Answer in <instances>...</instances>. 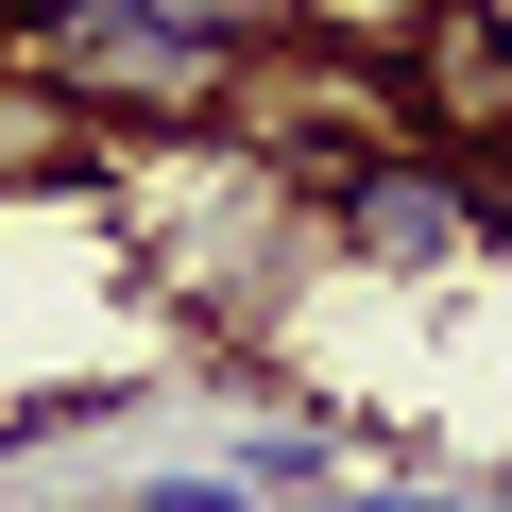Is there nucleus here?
I'll list each match as a JSON object with an SVG mask.
<instances>
[{
  "instance_id": "obj_1",
  "label": "nucleus",
  "mask_w": 512,
  "mask_h": 512,
  "mask_svg": "<svg viewBox=\"0 0 512 512\" xmlns=\"http://www.w3.org/2000/svg\"><path fill=\"white\" fill-rule=\"evenodd\" d=\"M69 120H222L239 86H256V35L239 18H205V0H86V18L52 35V52H18Z\"/></svg>"
},
{
  "instance_id": "obj_4",
  "label": "nucleus",
  "mask_w": 512,
  "mask_h": 512,
  "mask_svg": "<svg viewBox=\"0 0 512 512\" xmlns=\"http://www.w3.org/2000/svg\"><path fill=\"white\" fill-rule=\"evenodd\" d=\"M325 512H512V495H427V478H376V495H325Z\"/></svg>"
},
{
  "instance_id": "obj_5",
  "label": "nucleus",
  "mask_w": 512,
  "mask_h": 512,
  "mask_svg": "<svg viewBox=\"0 0 512 512\" xmlns=\"http://www.w3.org/2000/svg\"><path fill=\"white\" fill-rule=\"evenodd\" d=\"M461 18H495V35H512V0H461Z\"/></svg>"
},
{
  "instance_id": "obj_2",
  "label": "nucleus",
  "mask_w": 512,
  "mask_h": 512,
  "mask_svg": "<svg viewBox=\"0 0 512 512\" xmlns=\"http://www.w3.org/2000/svg\"><path fill=\"white\" fill-rule=\"evenodd\" d=\"M308 205L342 222V256H359V274H461V256H495V239H512V154L376 137V154H359V171H325Z\"/></svg>"
},
{
  "instance_id": "obj_3",
  "label": "nucleus",
  "mask_w": 512,
  "mask_h": 512,
  "mask_svg": "<svg viewBox=\"0 0 512 512\" xmlns=\"http://www.w3.org/2000/svg\"><path fill=\"white\" fill-rule=\"evenodd\" d=\"M137 512H256V478H137Z\"/></svg>"
}]
</instances>
